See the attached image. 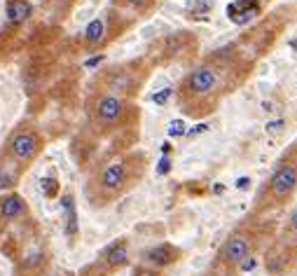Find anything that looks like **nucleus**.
I'll return each mask as SVG.
<instances>
[{"label": "nucleus", "mask_w": 297, "mask_h": 276, "mask_svg": "<svg viewBox=\"0 0 297 276\" xmlns=\"http://www.w3.org/2000/svg\"><path fill=\"white\" fill-rule=\"evenodd\" d=\"M143 166H145V157L141 152L108 159L89 178L87 199H91L94 206H106V204L115 202L117 197H122L136 185V180L143 173Z\"/></svg>", "instance_id": "1"}, {"label": "nucleus", "mask_w": 297, "mask_h": 276, "mask_svg": "<svg viewBox=\"0 0 297 276\" xmlns=\"http://www.w3.org/2000/svg\"><path fill=\"white\" fill-rule=\"evenodd\" d=\"M42 150H45V134L40 131V127L31 120H21L5 136V141L0 145V157H5L26 171L42 155Z\"/></svg>", "instance_id": "2"}, {"label": "nucleus", "mask_w": 297, "mask_h": 276, "mask_svg": "<svg viewBox=\"0 0 297 276\" xmlns=\"http://www.w3.org/2000/svg\"><path fill=\"white\" fill-rule=\"evenodd\" d=\"M87 115L91 124L106 134V131H115V129L127 127V122L138 113H136V106L129 99L106 94V91H96L87 101Z\"/></svg>", "instance_id": "3"}, {"label": "nucleus", "mask_w": 297, "mask_h": 276, "mask_svg": "<svg viewBox=\"0 0 297 276\" xmlns=\"http://www.w3.org/2000/svg\"><path fill=\"white\" fill-rule=\"evenodd\" d=\"M220 87V73L213 66H196L178 87V101L187 115H199V106L211 99Z\"/></svg>", "instance_id": "4"}, {"label": "nucleus", "mask_w": 297, "mask_h": 276, "mask_svg": "<svg viewBox=\"0 0 297 276\" xmlns=\"http://www.w3.org/2000/svg\"><path fill=\"white\" fill-rule=\"evenodd\" d=\"M143 77H145V73H143L141 63H136V61L134 63H122V66L110 68L101 75V91L122 96V99H131L141 87Z\"/></svg>", "instance_id": "5"}, {"label": "nucleus", "mask_w": 297, "mask_h": 276, "mask_svg": "<svg viewBox=\"0 0 297 276\" xmlns=\"http://www.w3.org/2000/svg\"><path fill=\"white\" fill-rule=\"evenodd\" d=\"M129 257H131L129 239L127 236H120V239H115L110 246H106V248L98 253L96 262L82 271V276H87V274L106 276V274H110V271H117V269H122V267H127Z\"/></svg>", "instance_id": "6"}, {"label": "nucleus", "mask_w": 297, "mask_h": 276, "mask_svg": "<svg viewBox=\"0 0 297 276\" xmlns=\"http://www.w3.org/2000/svg\"><path fill=\"white\" fill-rule=\"evenodd\" d=\"M297 190V164L295 162H283L274 171L269 180V195L276 204L290 199L292 192Z\"/></svg>", "instance_id": "7"}, {"label": "nucleus", "mask_w": 297, "mask_h": 276, "mask_svg": "<svg viewBox=\"0 0 297 276\" xmlns=\"http://www.w3.org/2000/svg\"><path fill=\"white\" fill-rule=\"evenodd\" d=\"M31 213L28 209V202L19 192H3L0 195V229L7 227V225H12V222L21 220V218H26Z\"/></svg>", "instance_id": "8"}, {"label": "nucleus", "mask_w": 297, "mask_h": 276, "mask_svg": "<svg viewBox=\"0 0 297 276\" xmlns=\"http://www.w3.org/2000/svg\"><path fill=\"white\" fill-rule=\"evenodd\" d=\"M182 255V250L173 243H157V246H150L148 250H143V267H150V269H164V267H171L173 262H178Z\"/></svg>", "instance_id": "9"}, {"label": "nucleus", "mask_w": 297, "mask_h": 276, "mask_svg": "<svg viewBox=\"0 0 297 276\" xmlns=\"http://www.w3.org/2000/svg\"><path fill=\"white\" fill-rule=\"evenodd\" d=\"M110 40H113V28H110V19L106 14L89 21L87 28L82 31V45L87 49H98Z\"/></svg>", "instance_id": "10"}, {"label": "nucleus", "mask_w": 297, "mask_h": 276, "mask_svg": "<svg viewBox=\"0 0 297 276\" xmlns=\"http://www.w3.org/2000/svg\"><path fill=\"white\" fill-rule=\"evenodd\" d=\"M248 257H250V241L241 234L230 236L223 243V248H220V260L227 267H241V262L248 260Z\"/></svg>", "instance_id": "11"}, {"label": "nucleus", "mask_w": 297, "mask_h": 276, "mask_svg": "<svg viewBox=\"0 0 297 276\" xmlns=\"http://www.w3.org/2000/svg\"><path fill=\"white\" fill-rule=\"evenodd\" d=\"M33 17V3L31 0H7L5 19L10 26H21Z\"/></svg>", "instance_id": "12"}, {"label": "nucleus", "mask_w": 297, "mask_h": 276, "mask_svg": "<svg viewBox=\"0 0 297 276\" xmlns=\"http://www.w3.org/2000/svg\"><path fill=\"white\" fill-rule=\"evenodd\" d=\"M260 14V3L257 0H237V3H232L227 5V17H230L234 24H248L253 17Z\"/></svg>", "instance_id": "13"}, {"label": "nucleus", "mask_w": 297, "mask_h": 276, "mask_svg": "<svg viewBox=\"0 0 297 276\" xmlns=\"http://www.w3.org/2000/svg\"><path fill=\"white\" fill-rule=\"evenodd\" d=\"M24 173H26V171L21 166L12 164L10 159H5V157H0V195H3V192H12V190L19 185Z\"/></svg>", "instance_id": "14"}, {"label": "nucleus", "mask_w": 297, "mask_h": 276, "mask_svg": "<svg viewBox=\"0 0 297 276\" xmlns=\"http://www.w3.org/2000/svg\"><path fill=\"white\" fill-rule=\"evenodd\" d=\"M120 3L129 10H136V12H148L150 7L155 5V0H120Z\"/></svg>", "instance_id": "15"}, {"label": "nucleus", "mask_w": 297, "mask_h": 276, "mask_svg": "<svg viewBox=\"0 0 297 276\" xmlns=\"http://www.w3.org/2000/svg\"><path fill=\"white\" fill-rule=\"evenodd\" d=\"M134 276H159V274H157V269H150V267H143L141 264V267L134 269Z\"/></svg>", "instance_id": "16"}, {"label": "nucleus", "mask_w": 297, "mask_h": 276, "mask_svg": "<svg viewBox=\"0 0 297 276\" xmlns=\"http://www.w3.org/2000/svg\"><path fill=\"white\" fill-rule=\"evenodd\" d=\"M288 229H290V234L297 236V211L290 216V222H288Z\"/></svg>", "instance_id": "17"}, {"label": "nucleus", "mask_w": 297, "mask_h": 276, "mask_svg": "<svg viewBox=\"0 0 297 276\" xmlns=\"http://www.w3.org/2000/svg\"><path fill=\"white\" fill-rule=\"evenodd\" d=\"M182 124H180V122H173V124H171V134H182Z\"/></svg>", "instance_id": "18"}, {"label": "nucleus", "mask_w": 297, "mask_h": 276, "mask_svg": "<svg viewBox=\"0 0 297 276\" xmlns=\"http://www.w3.org/2000/svg\"><path fill=\"white\" fill-rule=\"evenodd\" d=\"M40 276H73V274H66V271H54V274H40Z\"/></svg>", "instance_id": "19"}, {"label": "nucleus", "mask_w": 297, "mask_h": 276, "mask_svg": "<svg viewBox=\"0 0 297 276\" xmlns=\"http://www.w3.org/2000/svg\"><path fill=\"white\" fill-rule=\"evenodd\" d=\"M246 182H250L248 178H239V188H246Z\"/></svg>", "instance_id": "20"}]
</instances>
